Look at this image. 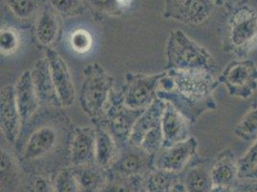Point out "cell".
<instances>
[{"mask_svg": "<svg viewBox=\"0 0 257 192\" xmlns=\"http://www.w3.org/2000/svg\"><path fill=\"white\" fill-rule=\"evenodd\" d=\"M164 71L158 97L172 104L191 124L218 108L214 93L220 84L212 72L204 69Z\"/></svg>", "mask_w": 257, "mask_h": 192, "instance_id": "6da1fadb", "label": "cell"}, {"mask_svg": "<svg viewBox=\"0 0 257 192\" xmlns=\"http://www.w3.org/2000/svg\"><path fill=\"white\" fill-rule=\"evenodd\" d=\"M222 47L238 59L257 48V0H239L227 7L221 26Z\"/></svg>", "mask_w": 257, "mask_h": 192, "instance_id": "7a4b0ae2", "label": "cell"}, {"mask_svg": "<svg viewBox=\"0 0 257 192\" xmlns=\"http://www.w3.org/2000/svg\"><path fill=\"white\" fill-rule=\"evenodd\" d=\"M79 103L93 125L102 124L114 89V78L99 64H87L83 70Z\"/></svg>", "mask_w": 257, "mask_h": 192, "instance_id": "3957f363", "label": "cell"}, {"mask_svg": "<svg viewBox=\"0 0 257 192\" xmlns=\"http://www.w3.org/2000/svg\"><path fill=\"white\" fill-rule=\"evenodd\" d=\"M166 64L164 70L204 69L216 70V61L210 51L188 37L181 29L169 34L165 46Z\"/></svg>", "mask_w": 257, "mask_h": 192, "instance_id": "277c9868", "label": "cell"}, {"mask_svg": "<svg viewBox=\"0 0 257 192\" xmlns=\"http://www.w3.org/2000/svg\"><path fill=\"white\" fill-rule=\"evenodd\" d=\"M217 79L229 95L246 100L257 90L256 64L247 58L236 59L226 64Z\"/></svg>", "mask_w": 257, "mask_h": 192, "instance_id": "5b68a950", "label": "cell"}, {"mask_svg": "<svg viewBox=\"0 0 257 192\" xmlns=\"http://www.w3.org/2000/svg\"><path fill=\"white\" fill-rule=\"evenodd\" d=\"M165 71L145 74L127 72L121 90L124 103L135 110H145L158 98V89Z\"/></svg>", "mask_w": 257, "mask_h": 192, "instance_id": "8992f818", "label": "cell"}, {"mask_svg": "<svg viewBox=\"0 0 257 192\" xmlns=\"http://www.w3.org/2000/svg\"><path fill=\"white\" fill-rule=\"evenodd\" d=\"M143 111L128 107L124 103L121 90H114L107 114L100 125H104L121 146L128 142L133 127Z\"/></svg>", "mask_w": 257, "mask_h": 192, "instance_id": "52a82bcc", "label": "cell"}, {"mask_svg": "<svg viewBox=\"0 0 257 192\" xmlns=\"http://www.w3.org/2000/svg\"><path fill=\"white\" fill-rule=\"evenodd\" d=\"M215 6L211 0H165L163 18L189 26L207 22Z\"/></svg>", "mask_w": 257, "mask_h": 192, "instance_id": "ba28073f", "label": "cell"}, {"mask_svg": "<svg viewBox=\"0 0 257 192\" xmlns=\"http://www.w3.org/2000/svg\"><path fill=\"white\" fill-rule=\"evenodd\" d=\"M198 139L190 136L171 147L162 148L155 156L154 167L177 174L184 172L198 153Z\"/></svg>", "mask_w": 257, "mask_h": 192, "instance_id": "9c48e42d", "label": "cell"}, {"mask_svg": "<svg viewBox=\"0 0 257 192\" xmlns=\"http://www.w3.org/2000/svg\"><path fill=\"white\" fill-rule=\"evenodd\" d=\"M45 58L49 64L54 85L62 107L72 106L75 102L76 89L68 65L64 58L53 48L45 49Z\"/></svg>", "mask_w": 257, "mask_h": 192, "instance_id": "30bf717a", "label": "cell"}, {"mask_svg": "<svg viewBox=\"0 0 257 192\" xmlns=\"http://www.w3.org/2000/svg\"><path fill=\"white\" fill-rule=\"evenodd\" d=\"M155 156L146 153L136 145L125 143L119 149L117 160L109 170L130 176L145 177L154 169Z\"/></svg>", "mask_w": 257, "mask_h": 192, "instance_id": "8fae6325", "label": "cell"}, {"mask_svg": "<svg viewBox=\"0 0 257 192\" xmlns=\"http://www.w3.org/2000/svg\"><path fill=\"white\" fill-rule=\"evenodd\" d=\"M0 126L5 139L16 143L21 135L22 118L15 97V85L3 86L0 91Z\"/></svg>", "mask_w": 257, "mask_h": 192, "instance_id": "7c38bea8", "label": "cell"}, {"mask_svg": "<svg viewBox=\"0 0 257 192\" xmlns=\"http://www.w3.org/2000/svg\"><path fill=\"white\" fill-rule=\"evenodd\" d=\"M95 126L76 127L69 143L68 160L70 166H79L95 162Z\"/></svg>", "mask_w": 257, "mask_h": 192, "instance_id": "4fadbf2b", "label": "cell"}, {"mask_svg": "<svg viewBox=\"0 0 257 192\" xmlns=\"http://www.w3.org/2000/svg\"><path fill=\"white\" fill-rule=\"evenodd\" d=\"M31 76L41 107H62L45 57L35 63L31 69Z\"/></svg>", "mask_w": 257, "mask_h": 192, "instance_id": "5bb4252c", "label": "cell"}, {"mask_svg": "<svg viewBox=\"0 0 257 192\" xmlns=\"http://www.w3.org/2000/svg\"><path fill=\"white\" fill-rule=\"evenodd\" d=\"M189 124L186 118L170 103L165 102L161 118V129L163 135L162 148L171 147L173 145L188 139Z\"/></svg>", "mask_w": 257, "mask_h": 192, "instance_id": "9a60e30c", "label": "cell"}, {"mask_svg": "<svg viewBox=\"0 0 257 192\" xmlns=\"http://www.w3.org/2000/svg\"><path fill=\"white\" fill-rule=\"evenodd\" d=\"M58 139V132L52 126L44 125L35 130L25 143L23 160L34 161L47 156L56 148Z\"/></svg>", "mask_w": 257, "mask_h": 192, "instance_id": "2e32d148", "label": "cell"}, {"mask_svg": "<svg viewBox=\"0 0 257 192\" xmlns=\"http://www.w3.org/2000/svg\"><path fill=\"white\" fill-rule=\"evenodd\" d=\"M15 97L24 127L41 107L33 84L31 70H25L20 76L15 85Z\"/></svg>", "mask_w": 257, "mask_h": 192, "instance_id": "e0dca14e", "label": "cell"}, {"mask_svg": "<svg viewBox=\"0 0 257 192\" xmlns=\"http://www.w3.org/2000/svg\"><path fill=\"white\" fill-rule=\"evenodd\" d=\"M60 16L48 4L43 6L35 22V37L38 43L44 47L52 48L57 43L61 32Z\"/></svg>", "mask_w": 257, "mask_h": 192, "instance_id": "ac0fdd59", "label": "cell"}, {"mask_svg": "<svg viewBox=\"0 0 257 192\" xmlns=\"http://www.w3.org/2000/svg\"><path fill=\"white\" fill-rule=\"evenodd\" d=\"M211 179L213 184L233 186L240 178L238 159L233 151L225 148L219 153L211 164Z\"/></svg>", "mask_w": 257, "mask_h": 192, "instance_id": "d6986e66", "label": "cell"}, {"mask_svg": "<svg viewBox=\"0 0 257 192\" xmlns=\"http://www.w3.org/2000/svg\"><path fill=\"white\" fill-rule=\"evenodd\" d=\"M164 106L165 102L158 97L149 107L142 112L133 127L128 143L140 147L143 138L153 129L161 125Z\"/></svg>", "mask_w": 257, "mask_h": 192, "instance_id": "ffe728a7", "label": "cell"}, {"mask_svg": "<svg viewBox=\"0 0 257 192\" xmlns=\"http://www.w3.org/2000/svg\"><path fill=\"white\" fill-rule=\"evenodd\" d=\"M95 139V163L100 167L109 170L119 155V144L110 132L104 125H94Z\"/></svg>", "mask_w": 257, "mask_h": 192, "instance_id": "44dd1931", "label": "cell"}, {"mask_svg": "<svg viewBox=\"0 0 257 192\" xmlns=\"http://www.w3.org/2000/svg\"><path fill=\"white\" fill-rule=\"evenodd\" d=\"M81 192H102L108 180V170L89 163L71 166Z\"/></svg>", "mask_w": 257, "mask_h": 192, "instance_id": "7402d4cb", "label": "cell"}, {"mask_svg": "<svg viewBox=\"0 0 257 192\" xmlns=\"http://www.w3.org/2000/svg\"><path fill=\"white\" fill-rule=\"evenodd\" d=\"M211 165L205 160L194 161L184 171L182 183L187 192H210L213 182L211 179Z\"/></svg>", "mask_w": 257, "mask_h": 192, "instance_id": "603a6c76", "label": "cell"}, {"mask_svg": "<svg viewBox=\"0 0 257 192\" xmlns=\"http://www.w3.org/2000/svg\"><path fill=\"white\" fill-rule=\"evenodd\" d=\"M179 182V174L154 168L144 177V189L147 192H173Z\"/></svg>", "mask_w": 257, "mask_h": 192, "instance_id": "cb8c5ba5", "label": "cell"}, {"mask_svg": "<svg viewBox=\"0 0 257 192\" xmlns=\"http://www.w3.org/2000/svg\"><path fill=\"white\" fill-rule=\"evenodd\" d=\"M143 188L144 177L108 170V180L102 192H141Z\"/></svg>", "mask_w": 257, "mask_h": 192, "instance_id": "d4e9b609", "label": "cell"}, {"mask_svg": "<svg viewBox=\"0 0 257 192\" xmlns=\"http://www.w3.org/2000/svg\"><path fill=\"white\" fill-rule=\"evenodd\" d=\"M233 134L236 138L244 141H251L257 138V102L246 112L236 124Z\"/></svg>", "mask_w": 257, "mask_h": 192, "instance_id": "484cf974", "label": "cell"}, {"mask_svg": "<svg viewBox=\"0 0 257 192\" xmlns=\"http://www.w3.org/2000/svg\"><path fill=\"white\" fill-rule=\"evenodd\" d=\"M14 16L20 21H29L42 11V0H6Z\"/></svg>", "mask_w": 257, "mask_h": 192, "instance_id": "4316f807", "label": "cell"}, {"mask_svg": "<svg viewBox=\"0 0 257 192\" xmlns=\"http://www.w3.org/2000/svg\"><path fill=\"white\" fill-rule=\"evenodd\" d=\"M47 4L61 18L65 19L81 16L86 8L84 0H47Z\"/></svg>", "mask_w": 257, "mask_h": 192, "instance_id": "83f0119b", "label": "cell"}, {"mask_svg": "<svg viewBox=\"0 0 257 192\" xmlns=\"http://www.w3.org/2000/svg\"><path fill=\"white\" fill-rule=\"evenodd\" d=\"M21 45L19 32L13 27H2L0 30V50L3 56L17 53Z\"/></svg>", "mask_w": 257, "mask_h": 192, "instance_id": "f1b7e54d", "label": "cell"}, {"mask_svg": "<svg viewBox=\"0 0 257 192\" xmlns=\"http://www.w3.org/2000/svg\"><path fill=\"white\" fill-rule=\"evenodd\" d=\"M56 192H81L72 167H65L61 171L54 181Z\"/></svg>", "mask_w": 257, "mask_h": 192, "instance_id": "f546056e", "label": "cell"}, {"mask_svg": "<svg viewBox=\"0 0 257 192\" xmlns=\"http://www.w3.org/2000/svg\"><path fill=\"white\" fill-rule=\"evenodd\" d=\"M92 45L93 38L86 29H77L70 36V46L77 53H87Z\"/></svg>", "mask_w": 257, "mask_h": 192, "instance_id": "4dcf8cb0", "label": "cell"}, {"mask_svg": "<svg viewBox=\"0 0 257 192\" xmlns=\"http://www.w3.org/2000/svg\"><path fill=\"white\" fill-rule=\"evenodd\" d=\"M86 7L90 8L97 14L116 17L120 16L123 11L119 8L115 0H84Z\"/></svg>", "mask_w": 257, "mask_h": 192, "instance_id": "1f68e13d", "label": "cell"}, {"mask_svg": "<svg viewBox=\"0 0 257 192\" xmlns=\"http://www.w3.org/2000/svg\"><path fill=\"white\" fill-rule=\"evenodd\" d=\"M238 166L240 178L245 177L257 166V138L253 140L251 146L246 150V153L238 159Z\"/></svg>", "mask_w": 257, "mask_h": 192, "instance_id": "d6a6232c", "label": "cell"}, {"mask_svg": "<svg viewBox=\"0 0 257 192\" xmlns=\"http://www.w3.org/2000/svg\"><path fill=\"white\" fill-rule=\"evenodd\" d=\"M29 192H56L54 183L44 175L35 176L30 181Z\"/></svg>", "mask_w": 257, "mask_h": 192, "instance_id": "836d02e7", "label": "cell"}, {"mask_svg": "<svg viewBox=\"0 0 257 192\" xmlns=\"http://www.w3.org/2000/svg\"><path fill=\"white\" fill-rule=\"evenodd\" d=\"M233 192H257V179L239 178L233 185Z\"/></svg>", "mask_w": 257, "mask_h": 192, "instance_id": "e575fe53", "label": "cell"}, {"mask_svg": "<svg viewBox=\"0 0 257 192\" xmlns=\"http://www.w3.org/2000/svg\"><path fill=\"white\" fill-rule=\"evenodd\" d=\"M210 192H233V186H226V185H217L213 184Z\"/></svg>", "mask_w": 257, "mask_h": 192, "instance_id": "d590c367", "label": "cell"}, {"mask_svg": "<svg viewBox=\"0 0 257 192\" xmlns=\"http://www.w3.org/2000/svg\"><path fill=\"white\" fill-rule=\"evenodd\" d=\"M117 3L119 8L124 12L126 9H128V7L132 6V4L134 3V0H115Z\"/></svg>", "mask_w": 257, "mask_h": 192, "instance_id": "8d00e7d4", "label": "cell"}, {"mask_svg": "<svg viewBox=\"0 0 257 192\" xmlns=\"http://www.w3.org/2000/svg\"><path fill=\"white\" fill-rule=\"evenodd\" d=\"M215 8H221L229 2V0H211Z\"/></svg>", "mask_w": 257, "mask_h": 192, "instance_id": "74e56055", "label": "cell"}, {"mask_svg": "<svg viewBox=\"0 0 257 192\" xmlns=\"http://www.w3.org/2000/svg\"><path fill=\"white\" fill-rule=\"evenodd\" d=\"M173 192H187L186 191V189H185V187H184V185H183V183H182V181H180L176 186H175V188H174V190Z\"/></svg>", "mask_w": 257, "mask_h": 192, "instance_id": "f35d334b", "label": "cell"}, {"mask_svg": "<svg viewBox=\"0 0 257 192\" xmlns=\"http://www.w3.org/2000/svg\"><path fill=\"white\" fill-rule=\"evenodd\" d=\"M243 178H252V179H257V166L253 169L250 171L248 174H246L245 177Z\"/></svg>", "mask_w": 257, "mask_h": 192, "instance_id": "ab89813d", "label": "cell"}, {"mask_svg": "<svg viewBox=\"0 0 257 192\" xmlns=\"http://www.w3.org/2000/svg\"><path fill=\"white\" fill-rule=\"evenodd\" d=\"M141 192H147L146 191V190H145V189H144V188H143V190H142V191Z\"/></svg>", "mask_w": 257, "mask_h": 192, "instance_id": "60d3db41", "label": "cell"}]
</instances>
